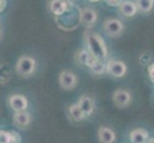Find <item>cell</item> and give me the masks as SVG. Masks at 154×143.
I'll list each match as a JSON object with an SVG mask.
<instances>
[{
	"mask_svg": "<svg viewBox=\"0 0 154 143\" xmlns=\"http://www.w3.org/2000/svg\"><path fill=\"white\" fill-rule=\"evenodd\" d=\"M86 43L89 52L94 58L103 61L107 56V49L103 39L96 33H89L86 35Z\"/></svg>",
	"mask_w": 154,
	"mask_h": 143,
	"instance_id": "6da1fadb",
	"label": "cell"
},
{
	"mask_svg": "<svg viewBox=\"0 0 154 143\" xmlns=\"http://www.w3.org/2000/svg\"><path fill=\"white\" fill-rule=\"evenodd\" d=\"M35 70V61L33 57L22 55L15 64V72L21 77H29Z\"/></svg>",
	"mask_w": 154,
	"mask_h": 143,
	"instance_id": "7a4b0ae2",
	"label": "cell"
},
{
	"mask_svg": "<svg viewBox=\"0 0 154 143\" xmlns=\"http://www.w3.org/2000/svg\"><path fill=\"white\" fill-rule=\"evenodd\" d=\"M103 28H104L105 33L108 35L112 36V37H116V36H119L122 33H123L124 25L119 19L111 18V19H107L105 21Z\"/></svg>",
	"mask_w": 154,
	"mask_h": 143,
	"instance_id": "3957f363",
	"label": "cell"
},
{
	"mask_svg": "<svg viewBox=\"0 0 154 143\" xmlns=\"http://www.w3.org/2000/svg\"><path fill=\"white\" fill-rule=\"evenodd\" d=\"M60 85L62 89L69 91V90L74 89L78 84V79L76 76L72 72L69 71H63L60 73V77H58Z\"/></svg>",
	"mask_w": 154,
	"mask_h": 143,
	"instance_id": "277c9868",
	"label": "cell"
},
{
	"mask_svg": "<svg viewBox=\"0 0 154 143\" xmlns=\"http://www.w3.org/2000/svg\"><path fill=\"white\" fill-rule=\"evenodd\" d=\"M106 70L114 77H122L126 72V66L120 60H110L106 65Z\"/></svg>",
	"mask_w": 154,
	"mask_h": 143,
	"instance_id": "5b68a950",
	"label": "cell"
},
{
	"mask_svg": "<svg viewBox=\"0 0 154 143\" xmlns=\"http://www.w3.org/2000/svg\"><path fill=\"white\" fill-rule=\"evenodd\" d=\"M9 104L15 113L22 112L28 107V100L22 94H13L9 98Z\"/></svg>",
	"mask_w": 154,
	"mask_h": 143,
	"instance_id": "8992f818",
	"label": "cell"
},
{
	"mask_svg": "<svg viewBox=\"0 0 154 143\" xmlns=\"http://www.w3.org/2000/svg\"><path fill=\"white\" fill-rule=\"evenodd\" d=\"M13 120L14 126H17L18 129H26L32 123L31 115L28 112H26V111L14 113L13 116Z\"/></svg>",
	"mask_w": 154,
	"mask_h": 143,
	"instance_id": "52a82bcc",
	"label": "cell"
},
{
	"mask_svg": "<svg viewBox=\"0 0 154 143\" xmlns=\"http://www.w3.org/2000/svg\"><path fill=\"white\" fill-rule=\"evenodd\" d=\"M70 6L71 5L67 0H52L50 3V10L57 16H60L68 12Z\"/></svg>",
	"mask_w": 154,
	"mask_h": 143,
	"instance_id": "ba28073f",
	"label": "cell"
},
{
	"mask_svg": "<svg viewBox=\"0 0 154 143\" xmlns=\"http://www.w3.org/2000/svg\"><path fill=\"white\" fill-rule=\"evenodd\" d=\"M113 101L116 104V106H118L120 108H124L130 103L131 95L127 91L119 89L113 94Z\"/></svg>",
	"mask_w": 154,
	"mask_h": 143,
	"instance_id": "9c48e42d",
	"label": "cell"
},
{
	"mask_svg": "<svg viewBox=\"0 0 154 143\" xmlns=\"http://www.w3.org/2000/svg\"><path fill=\"white\" fill-rule=\"evenodd\" d=\"M98 15L93 9L85 8L82 9L81 12V21L82 23L86 27H91L92 25L96 23Z\"/></svg>",
	"mask_w": 154,
	"mask_h": 143,
	"instance_id": "30bf717a",
	"label": "cell"
},
{
	"mask_svg": "<svg viewBox=\"0 0 154 143\" xmlns=\"http://www.w3.org/2000/svg\"><path fill=\"white\" fill-rule=\"evenodd\" d=\"M98 135L100 143H113L116 139L114 132L107 127H100Z\"/></svg>",
	"mask_w": 154,
	"mask_h": 143,
	"instance_id": "8fae6325",
	"label": "cell"
},
{
	"mask_svg": "<svg viewBox=\"0 0 154 143\" xmlns=\"http://www.w3.org/2000/svg\"><path fill=\"white\" fill-rule=\"evenodd\" d=\"M78 104L79 105V107L82 108L83 113L86 115H90L93 113L94 101L90 97H87V95H82V97L79 98Z\"/></svg>",
	"mask_w": 154,
	"mask_h": 143,
	"instance_id": "7c38bea8",
	"label": "cell"
},
{
	"mask_svg": "<svg viewBox=\"0 0 154 143\" xmlns=\"http://www.w3.org/2000/svg\"><path fill=\"white\" fill-rule=\"evenodd\" d=\"M120 10L124 15H125V16H127V17H131V16H133V15L136 14L138 8H137V5L133 2L124 1L121 4Z\"/></svg>",
	"mask_w": 154,
	"mask_h": 143,
	"instance_id": "4fadbf2b",
	"label": "cell"
},
{
	"mask_svg": "<svg viewBox=\"0 0 154 143\" xmlns=\"http://www.w3.org/2000/svg\"><path fill=\"white\" fill-rule=\"evenodd\" d=\"M148 134L144 129H136L130 133V140L132 143H145Z\"/></svg>",
	"mask_w": 154,
	"mask_h": 143,
	"instance_id": "5bb4252c",
	"label": "cell"
},
{
	"mask_svg": "<svg viewBox=\"0 0 154 143\" xmlns=\"http://www.w3.org/2000/svg\"><path fill=\"white\" fill-rule=\"evenodd\" d=\"M69 114H70L71 118L76 121H81L86 118V115L83 113V111L79 107V105L78 103L72 104L69 107Z\"/></svg>",
	"mask_w": 154,
	"mask_h": 143,
	"instance_id": "9a60e30c",
	"label": "cell"
},
{
	"mask_svg": "<svg viewBox=\"0 0 154 143\" xmlns=\"http://www.w3.org/2000/svg\"><path fill=\"white\" fill-rule=\"evenodd\" d=\"M78 59L79 62L81 63L82 65H86L89 67V65L91 64V62L95 59L93 57V55L90 54L89 51L87 50H82L79 52V55H78Z\"/></svg>",
	"mask_w": 154,
	"mask_h": 143,
	"instance_id": "2e32d148",
	"label": "cell"
},
{
	"mask_svg": "<svg viewBox=\"0 0 154 143\" xmlns=\"http://www.w3.org/2000/svg\"><path fill=\"white\" fill-rule=\"evenodd\" d=\"M89 68L91 69V71L96 73V75H100V73H103L105 69H106V66L104 65V63L100 60H98V59H95L91 62V64L89 65Z\"/></svg>",
	"mask_w": 154,
	"mask_h": 143,
	"instance_id": "e0dca14e",
	"label": "cell"
},
{
	"mask_svg": "<svg viewBox=\"0 0 154 143\" xmlns=\"http://www.w3.org/2000/svg\"><path fill=\"white\" fill-rule=\"evenodd\" d=\"M137 8L144 13L150 12L153 8L154 0H137L136 1Z\"/></svg>",
	"mask_w": 154,
	"mask_h": 143,
	"instance_id": "ac0fdd59",
	"label": "cell"
},
{
	"mask_svg": "<svg viewBox=\"0 0 154 143\" xmlns=\"http://www.w3.org/2000/svg\"><path fill=\"white\" fill-rule=\"evenodd\" d=\"M11 78V70L6 65H0V84L7 83Z\"/></svg>",
	"mask_w": 154,
	"mask_h": 143,
	"instance_id": "d6986e66",
	"label": "cell"
},
{
	"mask_svg": "<svg viewBox=\"0 0 154 143\" xmlns=\"http://www.w3.org/2000/svg\"><path fill=\"white\" fill-rule=\"evenodd\" d=\"M151 58V54L149 52H145L144 54H143L141 56H140V62L141 64L143 65H146V63H148V61L150 60Z\"/></svg>",
	"mask_w": 154,
	"mask_h": 143,
	"instance_id": "ffe728a7",
	"label": "cell"
},
{
	"mask_svg": "<svg viewBox=\"0 0 154 143\" xmlns=\"http://www.w3.org/2000/svg\"><path fill=\"white\" fill-rule=\"evenodd\" d=\"M21 142V137L18 133L14 131L11 132V143H20Z\"/></svg>",
	"mask_w": 154,
	"mask_h": 143,
	"instance_id": "44dd1931",
	"label": "cell"
},
{
	"mask_svg": "<svg viewBox=\"0 0 154 143\" xmlns=\"http://www.w3.org/2000/svg\"><path fill=\"white\" fill-rule=\"evenodd\" d=\"M105 3L111 7H120L121 4L123 3V0H104Z\"/></svg>",
	"mask_w": 154,
	"mask_h": 143,
	"instance_id": "7402d4cb",
	"label": "cell"
},
{
	"mask_svg": "<svg viewBox=\"0 0 154 143\" xmlns=\"http://www.w3.org/2000/svg\"><path fill=\"white\" fill-rule=\"evenodd\" d=\"M7 3L8 0H0V13H3L5 9L7 8Z\"/></svg>",
	"mask_w": 154,
	"mask_h": 143,
	"instance_id": "603a6c76",
	"label": "cell"
},
{
	"mask_svg": "<svg viewBox=\"0 0 154 143\" xmlns=\"http://www.w3.org/2000/svg\"><path fill=\"white\" fill-rule=\"evenodd\" d=\"M148 73H149L150 79L154 82V63L148 67Z\"/></svg>",
	"mask_w": 154,
	"mask_h": 143,
	"instance_id": "cb8c5ba5",
	"label": "cell"
},
{
	"mask_svg": "<svg viewBox=\"0 0 154 143\" xmlns=\"http://www.w3.org/2000/svg\"><path fill=\"white\" fill-rule=\"evenodd\" d=\"M90 2H98V1H100V0H89Z\"/></svg>",
	"mask_w": 154,
	"mask_h": 143,
	"instance_id": "d4e9b609",
	"label": "cell"
},
{
	"mask_svg": "<svg viewBox=\"0 0 154 143\" xmlns=\"http://www.w3.org/2000/svg\"><path fill=\"white\" fill-rule=\"evenodd\" d=\"M1 34H2V31H1V29H0V38H1Z\"/></svg>",
	"mask_w": 154,
	"mask_h": 143,
	"instance_id": "484cf974",
	"label": "cell"
},
{
	"mask_svg": "<svg viewBox=\"0 0 154 143\" xmlns=\"http://www.w3.org/2000/svg\"><path fill=\"white\" fill-rule=\"evenodd\" d=\"M1 135H2V131H0V137H1Z\"/></svg>",
	"mask_w": 154,
	"mask_h": 143,
	"instance_id": "4316f807",
	"label": "cell"
}]
</instances>
